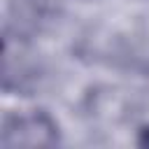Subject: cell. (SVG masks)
Instances as JSON below:
<instances>
[{
    "instance_id": "cell-1",
    "label": "cell",
    "mask_w": 149,
    "mask_h": 149,
    "mask_svg": "<svg viewBox=\"0 0 149 149\" xmlns=\"http://www.w3.org/2000/svg\"><path fill=\"white\" fill-rule=\"evenodd\" d=\"M2 147H56L61 144V123L58 119L42 107H26L16 112H5Z\"/></svg>"
},
{
    "instance_id": "cell-2",
    "label": "cell",
    "mask_w": 149,
    "mask_h": 149,
    "mask_svg": "<svg viewBox=\"0 0 149 149\" xmlns=\"http://www.w3.org/2000/svg\"><path fill=\"white\" fill-rule=\"evenodd\" d=\"M84 109L93 121L112 123V126H119L121 121H126L130 116L126 93L116 86H109V84L91 86L84 98Z\"/></svg>"
}]
</instances>
